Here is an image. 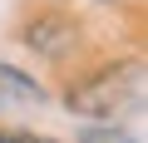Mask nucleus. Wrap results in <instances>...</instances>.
I'll list each match as a JSON object with an SVG mask.
<instances>
[{
    "mask_svg": "<svg viewBox=\"0 0 148 143\" xmlns=\"http://www.w3.org/2000/svg\"><path fill=\"white\" fill-rule=\"evenodd\" d=\"M20 35H25V44H30L35 54H45V59H69L74 44H79V25H74L69 15H59V10L30 15Z\"/></svg>",
    "mask_w": 148,
    "mask_h": 143,
    "instance_id": "f03ea898",
    "label": "nucleus"
},
{
    "mask_svg": "<svg viewBox=\"0 0 148 143\" xmlns=\"http://www.w3.org/2000/svg\"><path fill=\"white\" fill-rule=\"evenodd\" d=\"M0 143H54V138H40V133H25V128H0Z\"/></svg>",
    "mask_w": 148,
    "mask_h": 143,
    "instance_id": "20e7f679",
    "label": "nucleus"
},
{
    "mask_svg": "<svg viewBox=\"0 0 148 143\" xmlns=\"http://www.w3.org/2000/svg\"><path fill=\"white\" fill-rule=\"evenodd\" d=\"M64 104L84 118H119L128 109H143V59H123V64H109L99 74L79 79Z\"/></svg>",
    "mask_w": 148,
    "mask_h": 143,
    "instance_id": "f257e3e1",
    "label": "nucleus"
},
{
    "mask_svg": "<svg viewBox=\"0 0 148 143\" xmlns=\"http://www.w3.org/2000/svg\"><path fill=\"white\" fill-rule=\"evenodd\" d=\"M15 104H45V89H40L30 74L0 64V109H15Z\"/></svg>",
    "mask_w": 148,
    "mask_h": 143,
    "instance_id": "7ed1b4c3",
    "label": "nucleus"
}]
</instances>
